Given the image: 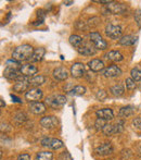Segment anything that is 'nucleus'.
Listing matches in <instances>:
<instances>
[{"label": "nucleus", "mask_w": 141, "mask_h": 160, "mask_svg": "<svg viewBox=\"0 0 141 160\" xmlns=\"http://www.w3.org/2000/svg\"><path fill=\"white\" fill-rule=\"evenodd\" d=\"M35 49L33 48L31 45H22L19 46L14 49V51L12 52V59L16 60L19 62H23V61H27L31 60L33 57V53H34Z\"/></svg>", "instance_id": "obj_1"}, {"label": "nucleus", "mask_w": 141, "mask_h": 160, "mask_svg": "<svg viewBox=\"0 0 141 160\" xmlns=\"http://www.w3.org/2000/svg\"><path fill=\"white\" fill-rule=\"evenodd\" d=\"M66 98L62 95H51L46 98V103L48 107L52 108V109H58V108L62 107L63 105H65Z\"/></svg>", "instance_id": "obj_2"}, {"label": "nucleus", "mask_w": 141, "mask_h": 160, "mask_svg": "<svg viewBox=\"0 0 141 160\" xmlns=\"http://www.w3.org/2000/svg\"><path fill=\"white\" fill-rule=\"evenodd\" d=\"M89 38H90V42L96 47V49H100V50H104L107 48V44L106 40L102 38L98 32H92L89 34Z\"/></svg>", "instance_id": "obj_3"}, {"label": "nucleus", "mask_w": 141, "mask_h": 160, "mask_svg": "<svg viewBox=\"0 0 141 160\" xmlns=\"http://www.w3.org/2000/svg\"><path fill=\"white\" fill-rule=\"evenodd\" d=\"M41 146H44V147H48V148L53 149V150H58V149H60V148L63 147L64 144L61 139L46 137V138L41 139Z\"/></svg>", "instance_id": "obj_4"}, {"label": "nucleus", "mask_w": 141, "mask_h": 160, "mask_svg": "<svg viewBox=\"0 0 141 160\" xmlns=\"http://www.w3.org/2000/svg\"><path fill=\"white\" fill-rule=\"evenodd\" d=\"M122 28L120 25H114V24L110 23L106 28V34L107 37L112 38V39H120L122 37Z\"/></svg>", "instance_id": "obj_5"}, {"label": "nucleus", "mask_w": 141, "mask_h": 160, "mask_svg": "<svg viewBox=\"0 0 141 160\" xmlns=\"http://www.w3.org/2000/svg\"><path fill=\"white\" fill-rule=\"evenodd\" d=\"M44 94H42V91L37 87H33V88L28 89L25 93V99L28 100L30 102H36V101H39L40 99L42 98Z\"/></svg>", "instance_id": "obj_6"}, {"label": "nucleus", "mask_w": 141, "mask_h": 160, "mask_svg": "<svg viewBox=\"0 0 141 160\" xmlns=\"http://www.w3.org/2000/svg\"><path fill=\"white\" fill-rule=\"evenodd\" d=\"M107 12L112 13V14H123L127 11V7L124 3H120V2H114L112 1L111 3L107 4Z\"/></svg>", "instance_id": "obj_7"}, {"label": "nucleus", "mask_w": 141, "mask_h": 160, "mask_svg": "<svg viewBox=\"0 0 141 160\" xmlns=\"http://www.w3.org/2000/svg\"><path fill=\"white\" fill-rule=\"evenodd\" d=\"M20 71H21L22 75L25 76V78H33V76H35V74H37L38 68L32 63H26L22 64Z\"/></svg>", "instance_id": "obj_8"}, {"label": "nucleus", "mask_w": 141, "mask_h": 160, "mask_svg": "<svg viewBox=\"0 0 141 160\" xmlns=\"http://www.w3.org/2000/svg\"><path fill=\"white\" fill-rule=\"evenodd\" d=\"M77 51L82 56H93L97 52V49L90 42H82V46L77 48Z\"/></svg>", "instance_id": "obj_9"}, {"label": "nucleus", "mask_w": 141, "mask_h": 160, "mask_svg": "<svg viewBox=\"0 0 141 160\" xmlns=\"http://www.w3.org/2000/svg\"><path fill=\"white\" fill-rule=\"evenodd\" d=\"M40 125L47 130L54 128L58 125V119L53 116H47L40 119Z\"/></svg>", "instance_id": "obj_10"}, {"label": "nucleus", "mask_w": 141, "mask_h": 160, "mask_svg": "<svg viewBox=\"0 0 141 160\" xmlns=\"http://www.w3.org/2000/svg\"><path fill=\"white\" fill-rule=\"evenodd\" d=\"M102 74L106 78H116V76H120L122 74V70L117 65H110L102 71Z\"/></svg>", "instance_id": "obj_11"}, {"label": "nucleus", "mask_w": 141, "mask_h": 160, "mask_svg": "<svg viewBox=\"0 0 141 160\" xmlns=\"http://www.w3.org/2000/svg\"><path fill=\"white\" fill-rule=\"evenodd\" d=\"M113 146L111 143H103L96 148V152L99 156H109V155L113 154Z\"/></svg>", "instance_id": "obj_12"}, {"label": "nucleus", "mask_w": 141, "mask_h": 160, "mask_svg": "<svg viewBox=\"0 0 141 160\" xmlns=\"http://www.w3.org/2000/svg\"><path fill=\"white\" fill-rule=\"evenodd\" d=\"M85 74V65L80 62H76L71 67V75L75 78H82Z\"/></svg>", "instance_id": "obj_13"}, {"label": "nucleus", "mask_w": 141, "mask_h": 160, "mask_svg": "<svg viewBox=\"0 0 141 160\" xmlns=\"http://www.w3.org/2000/svg\"><path fill=\"white\" fill-rule=\"evenodd\" d=\"M21 71L17 69H12V68H8L6 67L3 71V76L8 80H14V81H17V78L21 76Z\"/></svg>", "instance_id": "obj_14"}, {"label": "nucleus", "mask_w": 141, "mask_h": 160, "mask_svg": "<svg viewBox=\"0 0 141 160\" xmlns=\"http://www.w3.org/2000/svg\"><path fill=\"white\" fill-rule=\"evenodd\" d=\"M96 114L99 119H102L104 121H109V120H113L114 118V113L112 111V109L110 108H103V109H100L96 111Z\"/></svg>", "instance_id": "obj_15"}, {"label": "nucleus", "mask_w": 141, "mask_h": 160, "mask_svg": "<svg viewBox=\"0 0 141 160\" xmlns=\"http://www.w3.org/2000/svg\"><path fill=\"white\" fill-rule=\"evenodd\" d=\"M53 78L58 81H65L68 78V70L64 67H58L53 70Z\"/></svg>", "instance_id": "obj_16"}, {"label": "nucleus", "mask_w": 141, "mask_h": 160, "mask_svg": "<svg viewBox=\"0 0 141 160\" xmlns=\"http://www.w3.org/2000/svg\"><path fill=\"white\" fill-rule=\"evenodd\" d=\"M30 110L34 114H42L46 112V105L40 101H36V102L30 103Z\"/></svg>", "instance_id": "obj_17"}, {"label": "nucleus", "mask_w": 141, "mask_h": 160, "mask_svg": "<svg viewBox=\"0 0 141 160\" xmlns=\"http://www.w3.org/2000/svg\"><path fill=\"white\" fill-rule=\"evenodd\" d=\"M30 78H26L23 81H17L14 85H13V91L16 92V93H23V92L28 91V86H31L30 83H28Z\"/></svg>", "instance_id": "obj_18"}, {"label": "nucleus", "mask_w": 141, "mask_h": 160, "mask_svg": "<svg viewBox=\"0 0 141 160\" xmlns=\"http://www.w3.org/2000/svg\"><path fill=\"white\" fill-rule=\"evenodd\" d=\"M88 67L92 72H100L106 69L103 61H101V60H99V59H92L91 61H89Z\"/></svg>", "instance_id": "obj_19"}, {"label": "nucleus", "mask_w": 141, "mask_h": 160, "mask_svg": "<svg viewBox=\"0 0 141 160\" xmlns=\"http://www.w3.org/2000/svg\"><path fill=\"white\" fill-rule=\"evenodd\" d=\"M138 37L135 35H125L118 39V44L122 46H131L137 42Z\"/></svg>", "instance_id": "obj_20"}, {"label": "nucleus", "mask_w": 141, "mask_h": 160, "mask_svg": "<svg viewBox=\"0 0 141 160\" xmlns=\"http://www.w3.org/2000/svg\"><path fill=\"white\" fill-rule=\"evenodd\" d=\"M106 58L107 60H110V61H113V62H120V61H122V60L124 59L123 55L117 50L109 51V52L106 55Z\"/></svg>", "instance_id": "obj_21"}, {"label": "nucleus", "mask_w": 141, "mask_h": 160, "mask_svg": "<svg viewBox=\"0 0 141 160\" xmlns=\"http://www.w3.org/2000/svg\"><path fill=\"white\" fill-rule=\"evenodd\" d=\"M28 83H30V85H32V86L34 87H37V86H40V85L45 84L46 83V78H45L44 75H35L33 76V78H31L30 80H28Z\"/></svg>", "instance_id": "obj_22"}, {"label": "nucleus", "mask_w": 141, "mask_h": 160, "mask_svg": "<svg viewBox=\"0 0 141 160\" xmlns=\"http://www.w3.org/2000/svg\"><path fill=\"white\" fill-rule=\"evenodd\" d=\"M134 112H135V108L133 106H126V107L120 108V112H118V116L120 118H127V117L133 116Z\"/></svg>", "instance_id": "obj_23"}, {"label": "nucleus", "mask_w": 141, "mask_h": 160, "mask_svg": "<svg viewBox=\"0 0 141 160\" xmlns=\"http://www.w3.org/2000/svg\"><path fill=\"white\" fill-rule=\"evenodd\" d=\"M46 53V50L45 48H37L34 50V53H33V57H32V61L33 62H38V61H41L44 59V56Z\"/></svg>", "instance_id": "obj_24"}, {"label": "nucleus", "mask_w": 141, "mask_h": 160, "mask_svg": "<svg viewBox=\"0 0 141 160\" xmlns=\"http://www.w3.org/2000/svg\"><path fill=\"white\" fill-rule=\"evenodd\" d=\"M110 92H111V94L113 96L120 97V96H122L123 94H124L125 89H124V86H123L122 84H116V85H113V86H111V88H110Z\"/></svg>", "instance_id": "obj_25"}, {"label": "nucleus", "mask_w": 141, "mask_h": 160, "mask_svg": "<svg viewBox=\"0 0 141 160\" xmlns=\"http://www.w3.org/2000/svg\"><path fill=\"white\" fill-rule=\"evenodd\" d=\"M70 44L72 46L76 47V48H78V47L82 46V44L84 42V40H82V38L80 37L79 35H71L70 36Z\"/></svg>", "instance_id": "obj_26"}, {"label": "nucleus", "mask_w": 141, "mask_h": 160, "mask_svg": "<svg viewBox=\"0 0 141 160\" xmlns=\"http://www.w3.org/2000/svg\"><path fill=\"white\" fill-rule=\"evenodd\" d=\"M53 154L50 152H39L36 155V160H52Z\"/></svg>", "instance_id": "obj_27"}, {"label": "nucleus", "mask_w": 141, "mask_h": 160, "mask_svg": "<svg viewBox=\"0 0 141 160\" xmlns=\"http://www.w3.org/2000/svg\"><path fill=\"white\" fill-rule=\"evenodd\" d=\"M85 93H86V88H85L84 86H82V85H77V86H75L70 92L71 95H74V96H82Z\"/></svg>", "instance_id": "obj_28"}, {"label": "nucleus", "mask_w": 141, "mask_h": 160, "mask_svg": "<svg viewBox=\"0 0 141 160\" xmlns=\"http://www.w3.org/2000/svg\"><path fill=\"white\" fill-rule=\"evenodd\" d=\"M102 133H103L104 135H106V136H111V135L115 134V128H114V125L106 123V124L104 125V128H102Z\"/></svg>", "instance_id": "obj_29"}, {"label": "nucleus", "mask_w": 141, "mask_h": 160, "mask_svg": "<svg viewBox=\"0 0 141 160\" xmlns=\"http://www.w3.org/2000/svg\"><path fill=\"white\" fill-rule=\"evenodd\" d=\"M6 65L8 68H12V69H17V70H20L21 69V62H19V61H16V60H14V59H11V60H7L6 61Z\"/></svg>", "instance_id": "obj_30"}, {"label": "nucleus", "mask_w": 141, "mask_h": 160, "mask_svg": "<svg viewBox=\"0 0 141 160\" xmlns=\"http://www.w3.org/2000/svg\"><path fill=\"white\" fill-rule=\"evenodd\" d=\"M130 74H131V78H133L135 82H138V81H141V71L137 68L133 69L130 71Z\"/></svg>", "instance_id": "obj_31"}, {"label": "nucleus", "mask_w": 141, "mask_h": 160, "mask_svg": "<svg viewBox=\"0 0 141 160\" xmlns=\"http://www.w3.org/2000/svg\"><path fill=\"white\" fill-rule=\"evenodd\" d=\"M124 125L125 122L123 120H118L117 122L114 124V128H115V134L116 133H120L123 130H124Z\"/></svg>", "instance_id": "obj_32"}, {"label": "nucleus", "mask_w": 141, "mask_h": 160, "mask_svg": "<svg viewBox=\"0 0 141 160\" xmlns=\"http://www.w3.org/2000/svg\"><path fill=\"white\" fill-rule=\"evenodd\" d=\"M125 84H126V87L129 89V91H131V89H135L136 88V83L135 81L133 80V78H128L125 80Z\"/></svg>", "instance_id": "obj_33"}, {"label": "nucleus", "mask_w": 141, "mask_h": 160, "mask_svg": "<svg viewBox=\"0 0 141 160\" xmlns=\"http://www.w3.org/2000/svg\"><path fill=\"white\" fill-rule=\"evenodd\" d=\"M106 97H107V94H106V91H103V89H99V91L97 92V94H96V98L100 101L104 100Z\"/></svg>", "instance_id": "obj_34"}, {"label": "nucleus", "mask_w": 141, "mask_h": 160, "mask_svg": "<svg viewBox=\"0 0 141 160\" xmlns=\"http://www.w3.org/2000/svg\"><path fill=\"white\" fill-rule=\"evenodd\" d=\"M134 17H135V21H136V23H137L138 28H141V10L140 9H138V10L135 11Z\"/></svg>", "instance_id": "obj_35"}, {"label": "nucleus", "mask_w": 141, "mask_h": 160, "mask_svg": "<svg viewBox=\"0 0 141 160\" xmlns=\"http://www.w3.org/2000/svg\"><path fill=\"white\" fill-rule=\"evenodd\" d=\"M106 121L102 120V119H99V118H98V120L96 121V128H97L98 131H100V130L102 131V128H104V125H106Z\"/></svg>", "instance_id": "obj_36"}, {"label": "nucleus", "mask_w": 141, "mask_h": 160, "mask_svg": "<svg viewBox=\"0 0 141 160\" xmlns=\"http://www.w3.org/2000/svg\"><path fill=\"white\" fill-rule=\"evenodd\" d=\"M133 125L136 130H141V118L140 117H137L133 120Z\"/></svg>", "instance_id": "obj_37"}, {"label": "nucleus", "mask_w": 141, "mask_h": 160, "mask_svg": "<svg viewBox=\"0 0 141 160\" xmlns=\"http://www.w3.org/2000/svg\"><path fill=\"white\" fill-rule=\"evenodd\" d=\"M59 160H73V158H72L70 152H62V154L59 156Z\"/></svg>", "instance_id": "obj_38"}, {"label": "nucleus", "mask_w": 141, "mask_h": 160, "mask_svg": "<svg viewBox=\"0 0 141 160\" xmlns=\"http://www.w3.org/2000/svg\"><path fill=\"white\" fill-rule=\"evenodd\" d=\"M133 156V152L129 149H123L122 150V158L123 159H128L129 157Z\"/></svg>", "instance_id": "obj_39"}, {"label": "nucleus", "mask_w": 141, "mask_h": 160, "mask_svg": "<svg viewBox=\"0 0 141 160\" xmlns=\"http://www.w3.org/2000/svg\"><path fill=\"white\" fill-rule=\"evenodd\" d=\"M17 160H32L28 154H21L17 156Z\"/></svg>", "instance_id": "obj_40"}, {"label": "nucleus", "mask_w": 141, "mask_h": 160, "mask_svg": "<svg viewBox=\"0 0 141 160\" xmlns=\"http://www.w3.org/2000/svg\"><path fill=\"white\" fill-rule=\"evenodd\" d=\"M11 97H12V99H14V101H16V102H21V100H20L19 98H16V97H15V96L11 95Z\"/></svg>", "instance_id": "obj_41"}, {"label": "nucleus", "mask_w": 141, "mask_h": 160, "mask_svg": "<svg viewBox=\"0 0 141 160\" xmlns=\"http://www.w3.org/2000/svg\"><path fill=\"white\" fill-rule=\"evenodd\" d=\"M72 3H73V1H64V4H65V6H71Z\"/></svg>", "instance_id": "obj_42"}, {"label": "nucleus", "mask_w": 141, "mask_h": 160, "mask_svg": "<svg viewBox=\"0 0 141 160\" xmlns=\"http://www.w3.org/2000/svg\"><path fill=\"white\" fill-rule=\"evenodd\" d=\"M3 106H4V102H3V100L1 99V107H3Z\"/></svg>", "instance_id": "obj_43"}]
</instances>
